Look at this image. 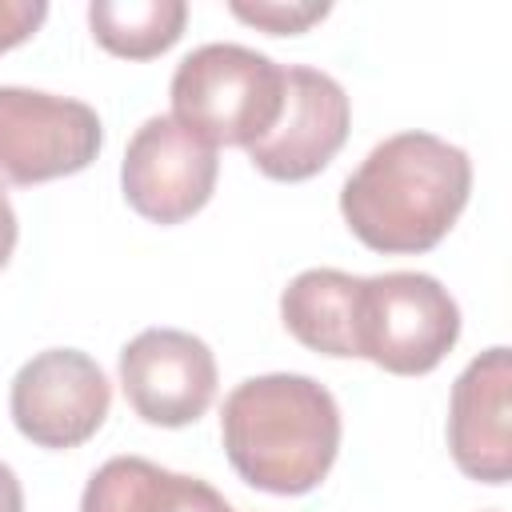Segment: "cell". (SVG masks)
<instances>
[{"instance_id":"6da1fadb","label":"cell","mask_w":512,"mask_h":512,"mask_svg":"<svg viewBox=\"0 0 512 512\" xmlns=\"http://www.w3.org/2000/svg\"><path fill=\"white\" fill-rule=\"evenodd\" d=\"M468 192L472 160L464 148L432 132H396L344 180L340 216L364 248L416 256L452 232Z\"/></svg>"},{"instance_id":"7a4b0ae2","label":"cell","mask_w":512,"mask_h":512,"mask_svg":"<svg viewBox=\"0 0 512 512\" xmlns=\"http://www.w3.org/2000/svg\"><path fill=\"white\" fill-rule=\"evenodd\" d=\"M220 436L244 484L272 496H304L336 464L340 404L300 372L252 376L224 396Z\"/></svg>"},{"instance_id":"3957f363","label":"cell","mask_w":512,"mask_h":512,"mask_svg":"<svg viewBox=\"0 0 512 512\" xmlns=\"http://www.w3.org/2000/svg\"><path fill=\"white\" fill-rule=\"evenodd\" d=\"M284 68L244 44H200L172 72V120L212 148L256 144L280 116Z\"/></svg>"},{"instance_id":"277c9868","label":"cell","mask_w":512,"mask_h":512,"mask_svg":"<svg viewBox=\"0 0 512 512\" xmlns=\"http://www.w3.org/2000/svg\"><path fill=\"white\" fill-rule=\"evenodd\" d=\"M460 340V304L428 272L364 276L360 356L392 376L432 372Z\"/></svg>"},{"instance_id":"5b68a950","label":"cell","mask_w":512,"mask_h":512,"mask_svg":"<svg viewBox=\"0 0 512 512\" xmlns=\"http://www.w3.org/2000/svg\"><path fill=\"white\" fill-rule=\"evenodd\" d=\"M100 144L104 124L84 100L0 84V184H44L84 172Z\"/></svg>"},{"instance_id":"8992f818","label":"cell","mask_w":512,"mask_h":512,"mask_svg":"<svg viewBox=\"0 0 512 512\" xmlns=\"http://www.w3.org/2000/svg\"><path fill=\"white\" fill-rule=\"evenodd\" d=\"M8 408L24 440L64 452L100 432L112 408V384L88 352L48 348L12 376Z\"/></svg>"},{"instance_id":"52a82bcc","label":"cell","mask_w":512,"mask_h":512,"mask_svg":"<svg viewBox=\"0 0 512 512\" xmlns=\"http://www.w3.org/2000/svg\"><path fill=\"white\" fill-rule=\"evenodd\" d=\"M216 148L172 116H152L128 140L120 188L136 216L152 224H180L196 216L216 192Z\"/></svg>"},{"instance_id":"ba28073f","label":"cell","mask_w":512,"mask_h":512,"mask_svg":"<svg viewBox=\"0 0 512 512\" xmlns=\"http://www.w3.org/2000/svg\"><path fill=\"white\" fill-rule=\"evenodd\" d=\"M352 124L348 92L320 68L292 64L284 68V100L276 124L248 144V160L268 180H308L332 164V156L344 148Z\"/></svg>"},{"instance_id":"9c48e42d","label":"cell","mask_w":512,"mask_h":512,"mask_svg":"<svg viewBox=\"0 0 512 512\" xmlns=\"http://www.w3.org/2000/svg\"><path fill=\"white\" fill-rule=\"evenodd\" d=\"M120 384L140 420L184 428L216 400V356L192 332L144 328L120 348Z\"/></svg>"},{"instance_id":"30bf717a","label":"cell","mask_w":512,"mask_h":512,"mask_svg":"<svg viewBox=\"0 0 512 512\" xmlns=\"http://www.w3.org/2000/svg\"><path fill=\"white\" fill-rule=\"evenodd\" d=\"M448 448L464 476L508 484L512 476V356L504 344L480 352L452 384Z\"/></svg>"},{"instance_id":"8fae6325","label":"cell","mask_w":512,"mask_h":512,"mask_svg":"<svg viewBox=\"0 0 512 512\" xmlns=\"http://www.w3.org/2000/svg\"><path fill=\"white\" fill-rule=\"evenodd\" d=\"M360 296L364 276L340 268H308L280 296L284 328L312 352L360 356Z\"/></svg>"},{"instance_id":"7c38bea8","label":"cell","mask_w":512,"mask_h":512,"mask_svg":"<svg viewBox=\"0 0 512 512\" xmlns=\"http://www.w3.org/2000/svg\"><path fill=\"white\" fill-rule=\"evenodd\" d=\"M188 24L184 0H92L88 28L96 44L120 60H152L168 52Z\"/></svg>"},{"instance_id":"4fadbf2b","label":"cell","mask_w":512,"mask_h":512,"mask_svg":"<svg viewBox=\"0 0 512 512\" xmlns=\"http://www.w3.org/2000/svg\"><path fill=\"white\" fill-rule=\"evenodd\" d=\"M176 472L144 456H112L84 484L80 512H168Z\"/></svg>"},{"instance_id":"5bb4252c","label":"cell","mask_w":512,"mask_h":512,"mask_svg":"<svg viewBox=\"0 0 512 512\" xmlns=\"http://www.w3.org/2000/svg\"><path fill=\"white\" fill-rule=\"evenodd\" d=\"M228 12L260 32H272V36H300L308 32L312 24H320L332 4L324 0H232Z\"/></svg>"},{"instance_id":"9a60e30c","label":"cell","mask_w":512,"mask_h":512,"mask_svg":"<svg viewBox=\"0 0 512 512\" xmlns=\"http://www.w3.org/2000/svg\"><path fill=\"white\" fill-rule=\"evenodd\" d=\"M48 16L44 0H0V52L24 44Z\"/></svg>"},{"instance_id":"2e32d148","label":"cell","mask_w":512,"mask_h":512,"mask_svg":"<svg viewBox=\"0 0 512 512\" xmlns=\"http://www.w3.org/2000/svg\"><path fill=\"white\" fill-rule=\"evenodd\" d=\"M168 512H232V504L208 480H196V476H180L176 472V488H172Z\"/></svg>"},{"instance_id":"e0dca14e","label":"cell","mask_w":512,"mask_h":512,"mask_svg":"<svg viewBox=\"0 0 512 512\" xmlns=\"http://www.w3.org/2000/svg\"><path fill=\"white\" fill-rule=\"evenodd\" d=\"M16 236H20V224H16V212H12V200L0 184V268L8 264L12 248H16Z\"/></svg>"},{"instance_id":"ac0fdd59","label":"cell","mask_w":512,"mask_h":512,"mask_svg":"<svg viewBox=\"0 0 512 512\" xmlns=\"http://www.w3.org/2000/svg\"><path fill=\"white\" fill-rule=\"evenodd\" d=\"M0 512H24V488L4 460H0Z\"/></svg>"}]
</instances>
